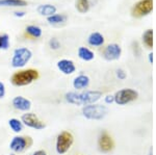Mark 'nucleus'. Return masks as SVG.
<instances>
[{
    "mask_svg": "<svg viewBox=\"0 0 156 155\" xmlns=\"http://www.w3.org/2000/svg\"><path fill=\"white\" fill-rule=\"evenodd\" d=\"M153 9V0H140L131 9V15L135 18H142L149 15Z\"/></svg>",
    "mask_w": 156,
    "mask_h": 155,
    "instance_id": "9",
    "label": "nucleus"
},
{
    "mask_svg": "<svg viewBox=\"0 0 156 155\" xmlns=\"http://www.w3.org/2000/svg\"><path fill=\"white\" fill-rule=\"evenodd\" d=\"M72 84L76 91H82L90 86V77L84 74H80L73 79Z\"/></svg>",
    "mask_w": 156,
    "mask_h": 155,
    "instance_id": "14",
    "label": "nucleus"
},
{
    "mask_svg": "<svg viewBox=\"0 0 156 155\" xmlns=\"http://www.w3.org/2000/svg\"><path fill=\"white\" fill-rule=\"evenodd\" d=\"M31 155H47V152L45 151V150H37V151H34V153H31Z\"/></svg>",
    "mask_w": 156,
    "mask_h": 155,
    "instance_id": "29",
    "label": "nucleus"
},
{
    "mask_svg": "<svg viewBox=\"0 0 156 155\" xmlns=\"http://www.w3.org/2000/svg\"><path fill=\"white\" fill-rule=\"evenodd\" d=\"M56 6L53 5V4H40L39 6L37 7V12H39L41 16H45V17H50L52 15L56 14Z\"/></svg>",
    "mask_w": 156,
    "mask_h": 155,
    "instance_id": "15",
    "label": "nucleus"
},
{
    "mask_svg": "<svg viewBox=\"0 0 156 155\" xmlns=\"http://www.w3.org/2000/svg\"><path fill=\"white\" fill-rule=\"evenodd\" d=\"M104 37L102 36L100 32L98 31H95V32H92L90 34L89 37H87V43L90 46H94V47H100L104 44Z\"/></svg>",
    "mask_w": 156,
    "mask_h": 155,
    "instance_id": "16",
    "label": "nucleus"
},
{
    "mask_svg": "<svg viewBox=\"0 0 156 155\" xmlns=\"http://www.w3.org/2000/svg\"><path fill=\"white\" fill-rule=\"evenodd\" d=\"M107 107L100 104H89L82 107V114L85 119L89 120H102L107 114Z\"/></svg>",
    "mask_w": 156,
    "mask_h": 155,
    "instance_id": "6",
    "label": "nucleus"
},
{
    "mask_svg": "<svg viewBox=\"0 0 156 155\" xmlns=\"http://www.w3.org/2000/svg\"><path fill=\"white\" fill-rule=\"evenodd\" d=\"M117 77L120 79V80H124L125 78H126V72L124 71V70H122V69H118L117 70Z\"/></svg>",
    "mask_w": 156,
    "mask_h": 155,
    "instance_id": "26",
    "label": "nucleus"
},
{
    "mask_svg": "<svg viewBox=\"0 0 156 155\" xmlns=\"http://www.w3.org/2000/svg\"><path fill=\"white\" fill-rule=\"evenodd\" d=\"M78 57L84 62H90L95 58V53L87 47H79L77 51Z\"/></svg>",
    "mask_w": 156,
    "mask_h": 155,
    "instance_id": "17",
    "label": "nucleus"
},
{
    "mask_svg": "<svg viewBox=\"0 0 156 155\" xmlns=\"http://www.w3.org/2000/svg\"><path fill=\"white\" fill-rule=\"evenodd\" d=\"M75 7H76L77 12H79L80 14H85V12L90 11V3L89 0H76Z\"/></svg>",
    "mask_w": 156,
    "mask_h": 155,
    "instance_id": "22",
    "label": "nucleus"
},
{
    "mask_svg": "<svg viewBox=\"0 0 156 155\" xmlns=\"http://www.w3.org/2000/svg\"><path fill=\"white\" fill-rule=\"evenodd\" d=\"M9 155H16V154H15V153H12V154H9Z\"/></svg>",
    "mask_w": 156,
    "mask_h": 155,
    "instance_id": "33",
    "label": "nucleus"
},
{
    "mask_svg": "<svg viewBox=\"0 0 156 155\" xmlns=\"http://www.w3.org/2000/svg\"><path fill=\"white\" fill-rule=\"evenodd\" d=\"M149 62H151V64L153 62V54H152V53H150V54H149Z\"/></svg>",
    "mask_w": 156,
    "mask_h": 155,
    "instance_id": "31",
    "label": "nucleus"
},
{
    "mask_svg": "<svg viewBox=\"0 0 156 155\" xmlns=\"http://www.w3.org/2000/svg\"><path fill=\"white\" fill-rule=\"evenodd\" d=\"M137 97H138V93L135 90L123 89L118 91L115 94L114 98H115V102L118 105H125V104H128L130 102L136 100Z\"/></svg>",
    "mask_w": 156,
    "mask_h": 155,
    "instance_id": "8",
    "label": "nucleus"
},
{
    "mask_svg": "<svg viewBox=\"0 0 156 155\" xmlns=\"http://www.w3.org/2000/svg\"><path fill=\"white\" fill-rule=\"evenodd\" d=\"M9 45H11V40H9V34L4 33L1 36V49L7 50L9 48Z\"/></svg>",
    "mask_w": 156,
    "mask_h": 155,
    "instance_id": "24",
    "label": "nucleus"
},
{
    "mask_svg": "<svg viewBox=\"0 0 156 155\" xmlns=\"http://www.w3.org/2000/svg\"><path fill=\"white\" fill-rule=\"evenodd\" d=\"M98 148L103 153H109L115 149V142L112 136L107 131H102L98 137Z\"/></svg>",
    "mask_w": 156,
    "mask_h": 155,
    "instance_id": "10",
    "label": "nucleus"
},
{
    "mask_svg": "<svg viewBox=\"0 0 156 155\" xmlns=\"http://www.w3.org/2000/svg\"><path fill=\"white\" fill-rule=\"evenodd\" d=\"M102 97L100 91H83V92H68L65 95V99L68 103L73 105H89L99 101Z\"/></svg>",
    "mask_w": 156,
    "mask_h": 155,
    "instance_id": "1",
    "label": "nucleus"
},
{
    "mask_svg": "<svg viewBox=\"0 0 156 155\" xmlns=\"http://www.w3.org/2000/svg\"><path fill=\"white\" fill-rule=\"evenodd\" d=\"M121 54H122V48L119 44H109L103 49L102 55L106 61L112 62V61H117L121 57Z\"/></svg>",
    "mask_w": 156,
    "mask_h": 155,
    "instance_id": "11",
    "label": "nucleus"
},
{
    "mask_svg": "<svg viewBox=\"0 0 156 155\" xmlns=\"http://www.w3.org/2000/svg\"><path fill=\"white\" fill-rule=\"evenodd\" d=\"M20 120L22 121L24 126L34 129V130H43L46 127V124L44 123V121H42L34 112H25V114H22Z\"/></svg>",
    "mask_w": 156,
    "mask_h": 155,
    "instance_id": "7",
    "label": "nucleus"
},
{
    "mask_svg": "<svg viewBox=\"0 0 156 155\" xmlns=\"http://www.w3.org/2000/svg\"><path fill=\"white\" fill-rule=\"evenodd\" d=\"M25 31L30 37H34V39H39L43 34L42 28L40 26H37V25H28L25 28Z\"/></svg>",
    "mask_w": 156,
    "mask_h": 155,
    "instance_id": "20",
    "label": "nucleus"
},
{
    "mask_svg": "<svg viewBox=\"0 0 156 155\" xmlns=\"http://www.w3.org/2000/svg\"><path fill=\"white\" fill-rule=\"evenodd\" d=\"M56 67L64 75H71L76 71V66H75L74 62L68 58L59 59L56 62Z\"/></svg>",
    "mask_w": 156,
    "mask_h": 155,
    "instance_id": "13",
    "label": "nucleus"
},
{
    "mask_svg": "<svg viewBox=\"0 0 156 155\" xmlns=\"http://www.w3.org/2000/svg\"><path fill=\"white\" fill-rule=\"evenodd\" d=\"M73 144H74V136L71 132L67 130L60 131L55 139V150L57 154L64 155L69 152Z\"/></svg>",
    "mask_w": 156,
    "mask_h": 155,
    "instance_id": "4",
    "label": "nucleus"
},
{
    "mask_svg": "<svg viewBox=\"0 0 156 155\" xmlns=\"http://www.w3.org/2000/svg\"><path fill=\"white\" fill-rule=\"evenodd\" d=\"M34 144V139L29 136H15L9 142V149L12 153H22L28 150Z\"/></svg>",
    "mask_w": 156,
    "mask_h": 155,
    "instance_id": "5",
    "label": "nucleus"
},
{
    "mask_svg": "<svg viewBox=\"0 0 156 155\" xmlns=\"http://www.w3.org/2000/svg\"><path fill=\"white\" fill-rule=\"evenodd\" d=\"M48 45H49L50 49H52V50H58L60 48V46H62V44H60L59 40L57 39V37H51L48 42Z\"/></svg>",
    "mask_w": 156,
    "mask_h": 155,
    "instance_id": "25",
    "label": "nucleus"
},
{
    "mask_svg": "<svg viewBox=\"0 0 156 155\" xmlns=\"http://www.w3.org/2000/svg\"><path fill=\"white\" fill-rule=\"evenodd\" d=\"M0 49H1V36H0Z\"/></svg>",
    "mask_w": 156,
    "mask_h": 155,
    "instance_id": "32",
    "label": "nucleus"
},
{
    "mask_svg": "<svg viewBox=\"0 0 156 155\" xmlns=\"http://www.w3.org/2000/svg\"><path fill=\"white\" fill-rule=\"evenodd\" d=\"M6 94V89H5V84L2 81H0V99L4 98Z\"/></svg>",
    "mask_w": 156,
    "mask_h": 155,
    "instance_id": "27",
    "label": "nucleus"
},
{
    "mask_svg": "<svg viewBox=\"0 0 156 155\" xmlns=\"http://www.w3.org/2000/svg\"><path fill=\"white\" fill-rule=\"evenodd\" d=\"M32 57L31 50L27 47H19L16 48L12 52V57L11 65L15 69H21L24 68Z\"/></svg>",
    "mask_w": 156,
    "mask_h": 155,
    "instance_id": "3",
    "label": "nucleus"
},
{
    "mask_svg": "<svg viewBox=\"0 0 156 155\" xmlns=\"http://www.w3.org/2000/svg\"><path fill=\"white\" fill-rule=\"evenodd\" d=\"M143 42L147 48L151 49L153 47V30L152 29H147L143 33Z\"/></svg>",
    "mask_w": 156,
    "mask_h": 155,
    "instance_id": "23",
    "label": "nucleus"
},
{
    "mask_svg": "<svg viewBox=\"0 0 156 155\" xmlns=\"http://www.w3.org/2000/svg\"><path fill=\"white\" fill-rule=\"evenodd\" d=\"M40 78V73L36 69H23L15 72L11 77L14 86H26Z\"/></svg>",
    "mask_w": 156,
    "mask_h": 155,
    "instance_id": "2",
    "label": "nucleus"
},
{
    "mask_svg": "<svg viewBox=\"0 0 156 155\" xmlns=\"http://www.w3.org/2000/svg\"><path fill=\"white\" fill-rule=\"evenodd\" d=\"M112 102H115V98L112 95H107L106 97H105V103L107 104H112Z\"/></svg>",
    "mask_w": 156,
    "mask_h": 155,
    "instance_id": "28",
    "label": "nucleus"
},
{
    "mask_svg": "<svg viewBox=\"0 0 156 155\" xmlns=\"http://www.w3.org/2000/svg\"><path fill=\"white\" fill-rule=\"evenodd\" d=\"M47 21L52 25H59L67 21V16L64 14H54L50 17H47Z\"/></svg>",
    "mask_w": 156,
    "mask_h": 155,
    "instance_id": "21",
    "label": "nucleus"
},
{
    "mask_svg": "<svg viewBox=\"0 0 156 155\" xmlns=\"http://www.w3.org/2000/svg\"><path fill=\"white\" fill-rule=\"evenodd\" d=\"M9 126L11 128V130L15 133L19 134L23 131L24 129V125L22 123V121L20 119H17V118H12L9 120Z\"/></svg>",
    "mask_w": 156,
    "mask_h": 155,
    "instance_id": "19",
    "label": "nucleus"
},
{
    "mask_svg": "<svg viewBox=\"0 0 156 155\" xmlns=\"http://www.w3.org/2000/svg\"><path fill=\"white\" fill-rule=\"evenodd\" d=\"M12 105L19 111L28 112L31 109V101L23 96H16L12 100Z\"/></svg>",
    "mask_w": 156,
    "mask_h": 155,
    "instance_id": "12",
    "label": "nucleus"
},
{
    "mask_svg": "<svg viewBox=\"0 0 156 155\" xmlns=\"http://www.w3.org/2000/svg\"><path fill=\"white\" fill-rule=\"evenodd\" d=\"M26 5V0H0V7H23Z\"/></svg>",
    "mask_w": 156,
    "mask_h": 155,
    "instance_id": "18",
    "label": "nucleus"
},
{
    "mask_svg": "<svg viewBox=\"0 0 156 155\" xmlns=\"http://www.w3.org/2000/svg\"><path fill=\"white\" fill-rule=\"evenodd\" d=\"M14 15H15V17H18V18H22V17H24L25 15H26V12H15Z\"/></svg>",
    "mask_w": 156,
    "mask_h": 155,
    "instance_id": "30",
    "label": "nucleus"
}]
</instances>
